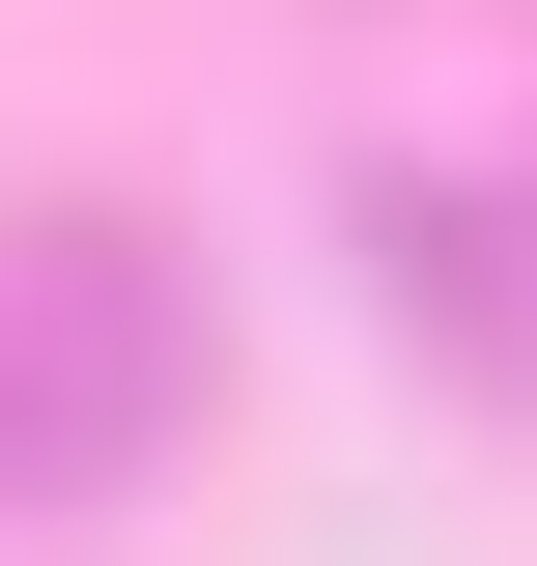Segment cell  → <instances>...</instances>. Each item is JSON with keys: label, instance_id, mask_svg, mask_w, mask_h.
<instances>
[{"label": "cell", "instance_id": "1", "mask_svg": "<svg viewBox=\"0 0 537 566\" xmlns=\"http://www.w3.org/2000/svg\"><path fill=\"white\" fill-rule=\"evenodd\" d=\"M227 397V312H199V255L141 199H0V510L57 538V510H114V482H170V424Z\"/></svg>", "mask_w": 537, "mask_h": 566}]
</instances>
